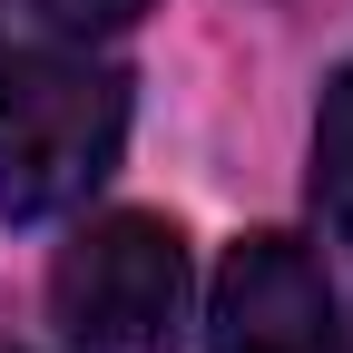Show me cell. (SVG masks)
I'll list each match as a JSON object with an SVG mask.
<instances>
[{
	"mask_svg": "<svg viewBox=\"0 0 353 353\" xmlns=\"http://www.w3.org/2000/svg\"><path fill=\"white\" fill-rule=\"evenodd\" d=\"M128 148V79L69 50L0 59V216H59L108 187Z\"/></svg>",
	"mask_w": 353,
	"mask_h": 353,
	"instance_id": "obj_1",
	"label": "cell"
},
{
	"mask_svg": "<svg viewBox=\"0 0 353 353\" xmlns=\"http://www.w3.org/2000/svg\"><path fill=\"white\" fill-rule=\"evenodd\" d=\"M187 236L167 216H99L50 265V314L69 353H176L187 334Z\"/></svg>",
	"mask_w": 353,
	"mask_h": 353,
	"instance_id": "obj_2",
	"label": "cell"
},
{
	"mask_svg": "<svg viewBox=\"0 0 353 353\" xmlns=\"http://www.w3.org/2000/svg\"><path fill=\"white\" fill-rule=\"evenodd\" d=\"M206 353H343L324 265L294 236H236L206 294Z\"/></svg>",
	"mask_w": 353,
	"mask_h": 353,
	"instance_id": "obj_3",
	"label": "cell"
},
{
	"mask_svg": "<svg viewBox=\"0 0 353 353\" xmlns=\"http://www.w3.org/2000/svg\"><path fill=\"white\" fill-rule=\"evenodd\" d=\"M314 206H324V226L353 245V69H334L324 108H314Z\"/></svg>",
	"mask_w": 353,
	"mask_h": 353,
	"instance_id": "obj_4",
	"label": "cell"
},
{
	"mask_svg": "<svg viewBox=\"0 0 353 353\" xmlns=\"http://www.w3.org/2000/svg\"><path fill=\"white\" fill-rule=\"evenodd\" d=\"M30 10L50 20V30H69V39H108V30H128V20H138L148 0H30Z\"/></svg>",
	"mask_w": 353,
	"mask_h": 353,
	"instance_id": "obj_5",
	"label": "cell"
}]
</instances>
